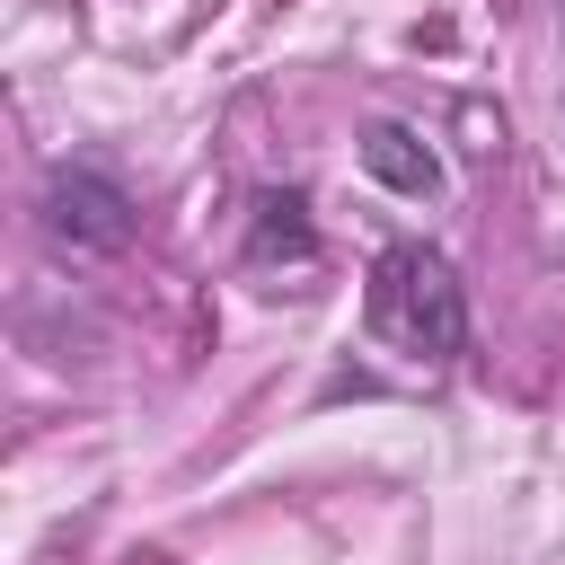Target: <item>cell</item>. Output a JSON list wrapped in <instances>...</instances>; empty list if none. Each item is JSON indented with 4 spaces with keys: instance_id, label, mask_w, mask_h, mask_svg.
Instances as JSON below:
<instances>
[{
    "instance_id": "cell-2",
    "label": "cell",
    "mask_w": 565,
    "mask_h": 565,
    "mask_svg": "<svg viewBox=\"0 0 565 565\" xmlns=\"http://www.w3.org/2000/svg\"><path fill=\"white\" fill-rule=\"evenodd\" d=\"M44 230L71 238V247H124L132 238V203L97 168H53L44 177Z\"/></svg>"
},
{
    "instance_id": "cell-4",
    "label": "cell",
    "mask_w": 565,
    "mask_h": 565,
    "mask_svg": "<svg viewBox=\"0 0 565 565\" xmlns=\"http://www.w3.org/2000/svg\"><path fill=\"white\" fill-rule=\"evenodd\" d=\"M247 265H318V230H309V203L300 194H256Z\"/></svg>"
},
{
    "instance_id": "cell-1",
    "label": "cell",
    "mask_w": 565,
    "mask_h": 565,
    "mask_svg": "<svg viewBox=\"0 0 565 565\" xmlns=\"http://www.w3.org/2000/svg\"><path fill=\"white\" fill-rule=\"evenodd\" d=\"M362 327H371L388 353L424 362V371L459 362V344H468V291H459L450 256L424 247V238H397V247L371 265V282H362Z\"/></svg>"
},
{
    "instance_id": "cell-3",
    "label": "cell",
    "mask_w": 565,
    "mask_h": 565,
    "mask_svg": "<svg viewBox=\"0 0 565 565\" xmlns=\"http://www.w3.org/2000/svg\"><path fill=\"white\" fill-rule=\"evenodd\" d=\"M362 168H371L388 194H406V203H433V194H441V159H433L406 124H371V132H362Z\"/></svg>"
}]
</instances>
